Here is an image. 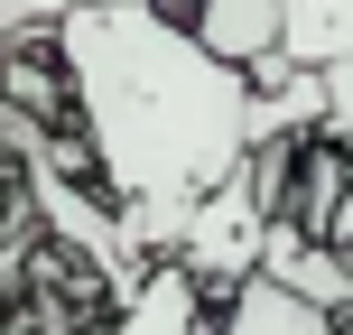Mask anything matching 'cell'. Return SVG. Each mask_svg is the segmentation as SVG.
I'll use <instances>...</instances> for the list:
<instances>
[{
  "mask_svg": "<svg viewBox=\"0 0 353 335\" xmlns=\"http://www.w3.org/2000/svg\"><path fill=\"white\" fill-rule=\"evenodd\" d=\"M112 335H214V298L176 261H149L140 289L121 298V317H112Z\"/></svg>",
  "mask_w": 353,
  "mask_h": 335,
  "instance_id": "cell-4",
  "label": "cell"
},
{
  "mask_svg": "<svg viewBox=\"0 0 353 335\" xmlns=\"http://www.w3.org/2000/svg\"><path fill=\"white\" fill-rule=\"evenodd\" d=\"M279 66L288 75L353 66V0H279Z\"/></svg>",
  "mask_w": 353,
  "mask_h": 335,
  "instance_id": "cell-5",
  "label": "cell"
},
{
  "mask_svg": "<svg viewBox=\"0 0 353 335\" xmlns=\"http://www.w3.org/2000/svg\"><path fill=\"white\" fill-rule=\"evenodd\" d=\"M214 335H335L316 317V307H298L288 289H270V280H242L232 298H214Z\"/></svg>",
  "mask_w": 353,
  "mask_h": 335,
  "instance_id": "cell-6",
  "label": "cell"
},
{
  "mask_svg": "<svg viewBox=\"0 0 353 335\" xmlns=\"http://www.w3.org/2000/svg\"><path fill=\"white\" fill-rule=\"evenodd\" d=\"M47 47L103 214L121 224L140 270L168 261L186 214L214 186H232L251 159V75L214 66L186 37V19L140 10V0L47 19Z\"/></svg>",
  "mask_w": 353,
  "mask_h": 335,
  "instance_id": "cell-1",
  "label": "cell"
},
{
  "mask_svg": "<svg viewBox=\"0 0 353 335\" xmlns=\"http://www.w3.org/2000/svg\"><path fill=\"white\" fill-rule=\"evenodd\" d=\"M316 242L353 261V177H344V195H335V214H325V233H316Z\"/></svg>",
  "mask_w": 353,
  "mask_h": 335,
  "instance_id": "cell-8",
  "label": "cell"
},
{
  "mask_svg": "<svg viewBox=\"0 0 353 335\" xmlns=\"http://www.w3.org/2000/svg\"><path fill=\"white\" fill-rule=\"evenodd\" d=\"M335 335H353V317H344V326H335Z\"/></svg>",
  "mask_w": 353,
  "mask_h": 335,
  "instance_id": "cell-10",
  "label": "cell"
},
{
  "mask_svg": "<svg viewBox=\"0 0 353 335\" xmlns=\"http://www.w3.org/2000/svg\"><path fill=\"white\" fill-rule=\"evenodd\" d=\"M316 103H325V112H316V140H325V149H344V140H353V66L316 75Z\"/></svg>",
  "mask_w": 353,
  "mask_h": 335,
  "instance_id": "cell-7",
  "label": "cell"
},
{
  "mask_svg": "<svg viewBox=\"0 0 353 335\" xmlns=\"http://www.w3.org/2000/svg\"><path fill=\"white\" fill-rule=\"evenodd\" d=\"M28 28H37V10H0V47H19Z\"/></svg>",
  "mask_w": 353,
  "mask_h": 335,
  "instance_id": "cell-9",
  "label": "cell"
},
{
  "mask_svg": "<svg viewBox=\"0 0 353 335\" xmlns=\"http://www.w3.org/2000/svg\"><path fill=\"white\" fill-rule=\"evenodd\" d=\"M251 280L288 289V298L316 307L325 326H344V317H353V261H344V251H325V242H307V233H288V224H270V233H261V261H251Z\"/></svg>",
  "mask_w": 353,
  "mask_h": 335,
  "instance_id": "cell-2",
  "label": "cell"
},
{
  "mask_svg": "<svg viewBox=\"0 0 353 335\" xmlns=\"http://www.w3.org/2000/svg\"><path fill=\"white\" fill-rule=\"evenodd\" d=\"M186 37L214 56V66L261 75L270 56H279V0H205V10L186 19Z\"/></svg>",
  "mask_w": 353,
  "mask_h": 335,
  "instance_id": "cell-3",
  "label": "cell"
}]
</instances>
